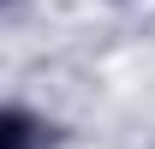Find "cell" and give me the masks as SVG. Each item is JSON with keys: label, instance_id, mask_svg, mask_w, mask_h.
Returning <instances> with one entry per match:
<instances>
[{"label": "cell", "instance_id": "1", "mask_svg": "<svg viewBox=\"0 0 155 149\" xmlns=\"http://www.w3.org/2000/svg\"><path fill=\"white\" fill-rule=\"evenodd\" d=\"M30 143H36V125H30L24 113H12V119H6V149H30Z\"/></svg>", "mask_w": 155, "mask_h": 149}]
</instances>
